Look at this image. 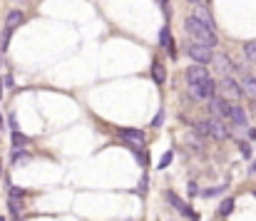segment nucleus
<instances>
[{
  "label": "nucleus",
  "instance_id": "nucleus-1",
  "mask_svg": "<svg viewBox=\"0 0 256 221\" xmlns=\"http://www.w3.org/2000/svg\"><path fill=\"white\" fill-rule=\"evenodd\" d=\"M184 30H187V35L194 37V42H202V45H206V48H217V45H219L217 33H211L209 28H204L199 20H194L191 15L184 20Z\"/></svg>",
  "mask_w": 256,
  "mask_h": 221
},
{
  "label": "nucleus",
  "instance_id": "nucleus-2",
  "mask_svg": "<svg viewBox=\"0 0 256 221\" xmlns=\"http://www.w3.org/2000/svg\"><path fill=\"white\" fill-rule=\"evenodd\" d=\"M241 95H244V90H241V85L234 80V77H224V80L219 82V97L226 100L229 104H231V102H237Z\"/></svg>",
  "mask_w": 256,
  "mask_h": 221
},
{
  "label": "nucleus",
  "instance_id": "nucleus-3",
  "mask_svg": "<svg viewBox=\"0 0 256 221\" xmlns=\"http://www.w3.org/2000/svg\"><path fill=\"white\" fill-rule=\"evenodd\" d=\"M204 124V132H206V137H214V139H229V127L222 122V119H206V122H202Z\"/></svg>",
  "mask_w": 256,
  "mask_h": 221
},
{
  "label": "nucleus",
  "instance_id": "nucleus-4",
  "mask_svg": "<svg viewBox=\"0 0 256 221\" xmlns=\"http://www.w3.org/2000/svg\"><path fill=\"white\" fill-rule=\"evenodd\" d=\"M189 57L194 60L197 65H206V62H211V57H214V50L206 48V45H202V42H194V40H191V45H189Z\"/></svg>",
  "mask_w": 256,
  "mask_h": 221
},
{
  "label": "nucleus",
  "instance_id": "nucleus-5",
  "mask_svg": "<svg viewBox=\"0 0 256 221\" xmlns=\"http://www.w3.org/2000/svg\"><path fill=\"white\" fill-rule=\"evenodd\" d=\"M214 90H217L214 80H206V82H199V85H189V95L194 100H211L214 97Z\"/></svg>",
  "mask_w": 256,
  "mask_h": 221
},
{
  "label": "nucleus",
  "instance_id": "nucleus-6",
  "mask_svg": "<svg viewBox=\"0 0 256 221\" xmlns=\"http://www.w3.org/2000/svg\"><path fill=\"white\" fill-rule=\"evenodd\" d=\"M194 20H199V23L204 25V28H209L211 33H217V23H214V17H211V13H209V8L204 5V3H199L197 8H194V15H191Z\"/></svg>",
  "mask_w": 256,
  "mask_h": 221
},
{
  "label": "nucleus",
  "instance_id": "nucleus-7",
  "mask_svg": "<svg viewBox=\"0 0 256 221\" xmlns=\"http://www.w3.org/2000/svg\"><path fill=\"white\" fill-rule=\"evenodd\" d=\"M209 112H211V115H217L219 119H224V117L229 119V112H231V104H229L226 100H222V97L217 95V97H211V100H209Z\"/></svg>",
  "mask_w": 256,
  "mask_h": 221
},
{
  "label": "nucleus",
  "instance_id": "nucleus-8",
  "mask_svg": "<svg viewBox=\"0 0 256 221\" xmlns=\"http://www.w3.org/2000/svg\"><path fill=\"white\" fill-rule=\"evenodd\" d=\"M184 75H187V82H189V85H199V82L211 80L209 72H206V68H202V65H191V68H187Z\"/></svg>",
  "mask_w": 256,
  "mask_h": 221
},
{
  "label": "nucleus",
  "instance_id": "nucleus-9",
  "mask_svg": "<svg viewBox=\"0 0 256 221\" xmlns=\"http://www.w3.org/2000/svg\"><path fill=\"white\" fill-rule=\"evenodd\" d=\"M211 65H214V72H217V75H224V77H229V70L234 68L231 60H229L226 55H222V52L211 57Z\"/></svg>",
  "mask_w": 256,
  "mask_h": 221
},
{
  "label": "nucleus",
  "instance_id": "nucleus-10",
  "mask_svg": "<svg viewBox=\"0 0 256 221\" xmlns=\"http://www.w3.org/2000/svg\"><path fill=\"white\" fill-rule=\"evenodd\" d=\"M119 137L127 139V142H132V149L144 144V132H139V129H119Z\"/></svg>",
  "mask_w": 256,
  "mask_h": 221
},
{
  "label": "nucleus",
  "instance_id": "nucleus-11",
  "mask_svg": "<svg viewBox=\"0 0 256 221\" xmlns=\"http://www.w3.org/2000/svg\"><path fill=\"white\" fill-rule=\"evenodd\" d=\"M229 119L234 122V127H246V115H244V109H241V107H237V104H231Z\"/></svg>",
  "mask_w": 256,
  "mask_h": 221
},
{
  "label": "nucleus",
  "instance_id": "nucleus-12",
  "mask_svg": "<svg viewBox=\"0 0 256 221\" xmlns=\"http://www.w3.org/2000/svg\"><path fill=\"white\" fill-rule=\"evenodd\" d=\"M167 199H169V202H172V204L177 206V211H182L184 216H191V219H194V211H191V209H189V206H187V204L182 202V199H179V196H174L172 191H167Z\"/></svg>",
  "mask_w": 256,
  "mask_h": 221
},
{
  "label": "nucleus",
  "instance_id": "nucleus-13",
  "mask_svg": "<svg viewBox=\"0 0 256 221\" xmlns=\"http://www.w3.org/2000/svg\"><path fill=\"white\" fill-rule=\"evenodd\" d=\"M23 20H25V15L20 13V10H10V13H8V17H5V28L15 30L20 23H23Z\"/></svg>",
  "mask_w": 256,
  "mask_h": 221
},
{
  "label": "nucleus",
  "instance_id": "nucleus-14",
  "mask_svg": "<svg viewBox=\"0 0 256 221\" xmlns=\"http://www.w3.org/2000/svg\"><path fill=\"white\" fill-rule=\"evenodd\" d=\"M159 40H162V45L167 48V52H169V55H172V57H177V48H174V40H172V35H169V30H167V28L162 30Z\"/></svg>",
  "mask_w": 256,
  "mask_h": 221
},
{
  "label": "nucleus",
  "instance_id": "nucleus-15",
  "mask_svg": "<svg viewBox=\"0 0 256 221\" xmlns=\"http://www.w3.org/2000/svg\"><path fill=\"white\" fill-rule=\"evenodd\" d=\"M241 90H244L246 95H251V100H256V77H254V75H249V77L244 80Z\"/></svg>",
  "mask_w": 256,
  "mask_h": 221
},
{
  "label": "nucleus",
  "instance_id": "nucleus-16",
  "mask_svg": "<svg viewBox=\"0 0 256 221\" xmlns=\"http://www.w3.org/2000/svg\"><path fill=\"white\" fill-rule=\"evenodd\" d=\"M152 77H154V82H157V85H164V80H167V72H164V68H162L159 62H154V65H152Z\"/></svg>",
  "mask_w": 256,
  "mask_h": 221
},
{
  "label": "nucleus",
  "instance_id": "nucleus-17",
  "mask_svg": "<svg viewBox=\"0 0 256 221\" xmlns=\"http://www.w3.org/2000/svg\"><path fill=\"white\" fill-rule=\"evenodd\" d=\"M30 144V139L25 137V135H20V132H13V147L15 149H23V147H28Z\"/></svg>",
  "mask_w": 256,
  "mask_h": 221
},
{
  "label": "nucleus",
  "instance_id": "nucleus-18",
  "mask_svg": "<svg viewBox=\"0 0 256 221\" xmlns=\"http://www.w3.org/2000/svg\"><path fill=\"white\" fill-rule=\"evenodd\" d=\"M244 55H246L249 62L256 65V40H251V42H246V45H244Z\"/></svg>",
  "mask_w": 256,
  "mask_h": 221
},
{
  "label": "nucleus",
  "instance_id": "nucleus-19",
  "mask_svg": "<svg viewBox=\"0 0 256 221\" xmlns=\"http://www.w3.org/2000/svg\"><path fill=\"white\" fill-rule=\"evenodd\" d=\"M234 206H237V204H234V199H226V202L222 204V209H219V214H222V216H229V214L234 211Z\"/></svg>",
  "mask_w": 256,
  "mask_h": 221
},
{
  "label": "nucleus",
  "instance_id": "nucleus-20",
  "mask_svg": "<svg viewBox=\"0 0 256 221\" xmlns=\"http://www.w3.org/2000/svg\"><path fill=\"white\" fill-rule=\"evenodd\" d=\"M8 206H10L13 214H20V211H23V202H20L17 196H10V204H8Z\"/></svg>",
  "mask_w": 256,
  "mask_h": 221
},
{
  "label": "nucleus",
  "instance_id": "nucleus-21",
  "mask_svg": "<svg viewBox=\"0 0 256 221\" xmlns=\"http://www.w3.org/2000/svg\"><path fill=\"white\" fill-rule=\"evenodd\" d=\"M172 157H174L172 152H164V154H162V159H159V164H157V169H167L169 162H172Z\"/></svg>",
  "mask_w": 256,
  "mask_h": 221
},
{
  "label": "nucleus",
  "instance_id": "nucleus-22",
  "mask_svg": "<svg viewBox=\"0 0 256 221\" xmlns=\"http://www.w3.org/2000/svg\"><path fill=\"white\" fill-rule=\"evenodd\" d=\"M13 162H15V164L28 162V154H25V152H13Z\"/></svg>",
  "mask_w": 256,
  "mask_h": 221
},
{
  "label": "nucleus",
  "instance_id": "nucleus-23",
  "mask_svg": "<svg viewBox=\"0 0 256 221\" xmlns=\"http://www.w3.org/2000/svg\"><path fill=\"white\" fill-rule=\"evenodd\" d=\"M10 33H13L10 28H5V30H3V50L8 48V42H10Z\"/></svg>",
  "mask_w": 256,
  "mask_h": 221
},
{
  "label": "nucleus",
  "instance_id": "nucleus-24",
  "mask_svg": "<svg viewBox=\"0 0 256 221\" xmlns=\"http://www.w3.org/2000/svg\"><path fill=\"white\" fill-rule=\"evenodd\" d=\"M224 189H226V187H217V189H206V191H204V196H214V194H222Z\"/></svg>",
  "mask_w": 256,
  "mask_h": 221
},
{
  "label": "nucleus",
  "instance_id": "nucleus-25",
  "mask_svg": "<svg viewBox=\"0 0 256 221\" xmlns=\"http://www.w3.org/2000/svg\"><path fill=\"white\" fill-rule=\"evenodd\" d=\"M241 154H244V157H249V154H251V147H249V144H246V142H244V144H241Z\"/></svg>",
  "mask_w": 256,
  "mask_h": 221
},
{
  "label": "nucleus",
  "instance_id": "nucleus-26",
  "mask_svg": "<svg viewBox=\"0 0 256 221\" xmlns=\"http://www.w3.org/2000/svg\"><path fill=\"white\" fill-rule=\"evenodd\" d=\"M197 191H199V189H197V184H194V182H191V184H189V196H194Z\"/></svg>",
  "mask_w": 256,
  "mask_h": 221
},
{
  "label": "nucleus",
  "instance_id": "nucleus-27",
  "mask_svg": "<svg viewBox=\"0 0 256 221\" xmlns=\"http://www.w3.org/2000/svg\"><path fill=\"white\" fill-rule=\"evenodd\" d=\"M249 174H251V176H254V174H256V162H254V164H251V167H249Z\"/></svg>",
  "mask_w": 256,
  "mask_h": 221
},
{
  "label": "nucleus",
  "instance_id": "nucleus-28",
  "mask_svg": "<svg viewBox=\"0 0 256 221\" xmlns=\"http://www.w3.org/2000/svg\"><path fill=\"white\" fill-rule=\"evenodd\" d=\"M189 3H194V5H199V3H202V0H189Z\"/></svg>",
  "mask_w": 256,
  "mask_h": 221
},
{
  "label": "nucleus",
  "instance_id": "nucleus-29",
  "mask_svg": "<svg viewBox=\"0 0 256 221\" xmlns=\"http://www.w3.org/2000/svg\"><path fill=\"white\" fill-rule=\"evenodd\" d=\"M0 221H5V219H3V216H0Z\"/></svg>",
  "mask_w": 256,
  "mask_h": 221
},
{
  "label": "nucleus",
  "instance_id": "nucleus-30",
  "mask_svg": "<svg viewBox=\"0 0 256 221\" xmlns=\"http://www.w3.org/2000/svg\"><path fill=\"white\" fill-rule=\"evenodd\" d=\"M191 221H197V216H194V219H191Z\"/></svg>",
  "mask_w": 256,
  "mask_h": 221
},
{
  "label": "nucleus",
  "instance_id": "nucleus-31",
  "mask_svg": "<svg viewBox=\"0 0 256 221\" xmlns=\"http://www.w3.org/2000/svg\"><path fill=\"white\" fill-rule=\"evenodd\" d=\"M254 196H256V191H254Z\"/></svg>",
  "mask_w": 256,
  "mask_h": 221
},
{
  "label": "nucleus",
  "instance_id": "nucleus-32",
  "mask_svg": "<svg viewBox=\"0 0 256 221\" xmlns=\"http://www.w3.org/2000/svg\"><path fill=\"white\" fill-rule=\"evenodd\" d=\"M254 77H256V75H254Z\"/></svg>",
  "mask_w": 256,
  "mask_h": 221
}]
</instances>
